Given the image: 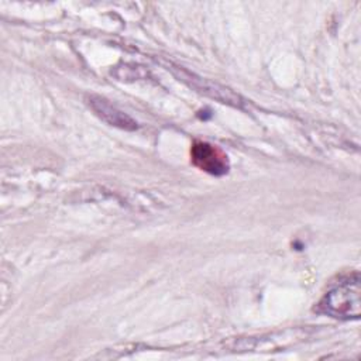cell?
Segmentation results:
<instances>
[{"label":"cell","mask_w":361,"mask_h":361,"mask_svg":"<svg viewBox=\"0 0 361 361\" xmlns=\"http://www.w3.org/2000/svg\"><path fill=\"white\" fill-rule=\"evenodd\" d=\"M317 312L340 320L358 319L361 313V288L357 272L341 279L317 303Z\"/></svg>","instance_id":"6da1fadb"},{"label":"cell","mask_w":361,"mask_h":361,"mask_svg":"<svg viewBox=\"0 0 361 361\" xmlns=\"http://www.w3.org/2000/svg\"><path fill=\"white\" fill-rule=\"evenodd\" d=\"M192 162L202 171L212 175H223L228 169L227 157L209 142L196 141L190 149Z\"/></svg>","instance_id":"7a4b0ae2"},{"label":"cell","mask_w":361,"mask_h":361,"mask_svg":"<svg viewBox=\"0 0 361 361\" xmlns=\"http://www.w3.org/2000/svg\"><path fill=\"white\" fill-rule=\"evenodd\" d=\"M89 107L107 124L123 128V130H135L138 127L137 121L131 118L128 114H126L123 110L111 104L109 100L100 97V96H89L87 97Z\"/></svg>","instance_id":"3957f363"},{"label":"cell","mask_w":361,"mask_h":361,"mask_svg":"<svg viewBox=\"0 0 361 361\" xmlns=\"http://www.w3.org/2000/svg\"><path fill=\"white\" fill-rule=\"evenodd\" d=\"M179 78L185 82H188L192 87L197 89L199 92L202 93H206L217 100H220L221 103H230V104H240V97L237 94H234L230 89L227 87H223L217 83H213L210 80H206L203 78H197L195 76L193 73H189V72H185L180 69V73H179Z\"/></svg>","instance_id":"277c9868"}]
</instances>
